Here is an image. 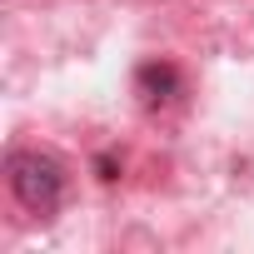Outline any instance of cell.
Listing matches in <instances>:
<instances>
[{
    "instance_id": "cell-1",
    "label": "cell",
    "mask_w": 254,
    "mask_h": 254,
    "mask_svg": "<svg viewBox=\"0 0 254 254\" xmlns=\"http://www.w3.org/2000/svg\"><path fill=\"white\" fill-rule=\"evenodd\" d=\"M10 170V194L30 209V214H55L60 209V194H65V170L55 155H40V150H10L5 160Z\"/></svg>"
}]
</instances>
